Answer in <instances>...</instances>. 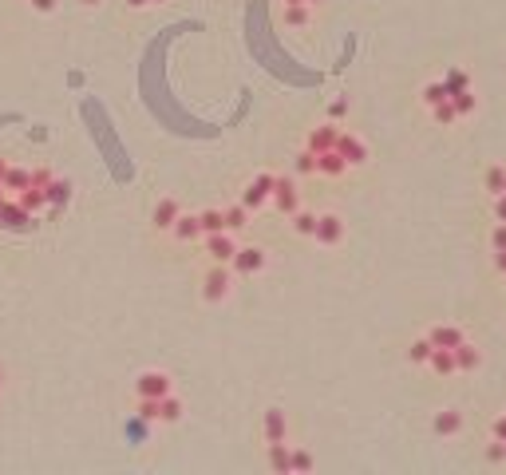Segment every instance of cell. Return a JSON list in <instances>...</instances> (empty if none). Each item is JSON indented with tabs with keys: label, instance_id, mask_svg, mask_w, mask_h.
I'll return each instance as SVG.
<instances>
[{
	"label": "cell",
	"instance_id": "1",
	"mask_svg": "<svg viewBox=\"0 0 506 475\" xmlns=\"http://www.w3.org/2000/svg\"><path fill=\"white\" fill-rule=\"evenodd\" d=\"M234 265L226 262H210V270L202 273V301L206 305H222L229 294H234Z\"/></svg>",
	"mask_w": 506,
	"mask_h": 475
},
{
	"label": "cell",
	"instance_id": "2",
	"mask_svg": "<svg viewBox=\"0 0 506 475\" xmlns=\"http://www.w3.org/2000/svg\"><path fill=\"white\" fill-rule=\"evenodd\" d=\"M273 186H277V174H273V171H261V174H253V182H249L246 191H241V203H246L253 214H258V210H265V206L273 203Z\"/></svg>",
	"mask_w": 506,
	"mask_h": 475
},
{
	"label": "cell",
	"instance_id": "3",
	"mask_svg": "<svg viewBox=\"0 0 506 475\" xmlns=\"http://www.w3.org/2000/svg\"><path fill=\"white\" fill-rule=\"evenodd\" d=\"M167 392H174V380H170V373H162V368H147V373L135 376V396L162 400Z\"/></svg>",
	"mask_w": 506,
	"mask_h": 475
},
{
	"label": "cell",
	"instance_id": "4",
	"mask_svg": "<svg viewBox=\"0 0 506 475\" xmlns=\"http://www.w3.org/2000/svg\"><path fill=\"white\" fill-rule=\"evenodd\" d=\"M202 250H206L210 262H234V253H238V238H234V230H218V234H206L202 238Z\"/></svg>",
	"mask_w": 506,
	"mask_h": 475
},
{
	"label": "cell",
	"instance_id": "5",
	"mask_svg": "<svg viewBox=\"0 0 506 475\" xmlns=\"http://www.w3.org/2000/svg\"><path fill=\"white\" fill-rule=\"evenodd\" d=\"M273 210L285 214V218H293V214L301 210V191H297V182L285 179V174H277V186H273Z\"/></svg>",
	"mask_w": 506,
	"mask_h": 475
},
{
	"label": "cell",
	"instance_id": "6",
	"mask_svg": "<svg viewBox=\"0 0 506 475\" xmlns=\"http://www.w3.org/2000/svg\"><path fill=\"white\" fill-rule=\"evenodd\" d=\"M234 273L238 277H253V273H261L269 265V253L261 250V246H238V253H234Z\"/></svg>",
	"mask_w": 506,
	"mask_h": 475
},
{
	"label": "cell",
	"instance_id": "7",
	"mask_svg": "<svg viewBox=\"0 0 506 475\" xmlns=\"http://www.w3.org/2000/svg\"><path fill=\"white\" fill-rule=\"evenodd\" d=\"M344 234H348V226H344V218H340V214H320L313 242H317V246H328V250H337V246L344 242Z\"/></svg>",
	"mask_w": 506,
	"mask_h": 475
},
{
	"label": "cell",
	"instance_id": "8",
	"mask_svg": "<svg viewBox=\"0 0 506 475\" xmlns=\"http://www.w3.org/2000/svg\"><path fill=\"white\" fill-rule=\"evenodd\" d=\"M261 440L265 444H289V420L281 408H265V416H261Z\"/></svg>",
	"mask_w": 506,
	"mask_h": 475
},
{
	"label": "cell",
	"instance_id": "9",
	"mask_svg": "<svg viewBox=\"0 0 506 475\" xmlns=\"http://www.w3.org/2000/svg\"><path fill=\"white\" fill-rule=\"evenodd\" d=\"M337 151L348 159V167H364V162L372 159V151H368V143L360 139V135H352V131H340V139H337Z\"/></svg>",
	"mask_w": 506,
	"mask_h": 475
},
{
	"label": "cell",
	"instance_id": "10",
	"mask_svg": "<svg viewBox=\"0 0 506 475\" xmlns=\"http://www.w3.org/2000/svg\"><path fill=\"white\" fill-rule=\"evenodd\" d=\"M179 218H182L179 198H159V203H155V214H150V226H155L159 234H170Z\"/></svg>",
	"mask_w": 506,
	"mask_h": 475
},
{
	"label": "cell",
	"instance_id": "11",
	"mask_svg": "<svg viewBox=\"0 0 506 475\" xmlns=\"http://www.w3.org/2000/svg\"><path fill=\"white\" fill-rule=\"evenodd\" d=\"M431 432L439 435V440H451V435L463 432V412L459 408H443V412L431 416Z\"/></svg>",
	"mask_w": 506,
	"mask_h": 475
},
{
	"label": "cell",
	"instance_id": "12",
	"mask_svg": "<svg viewBox=\"0 0 506 475\" xmlns=\"http://www.w3.org/2000/svg\"><path fill=\"white\" fill-rule=\"evenodd\" d=\"M337 139H340V127H337V123H320V127H313V131H308L305 147H308V151H317V155H325V151H332V147H337Z\"/></svg>",
	"mask_w": 506,
	"mask_h": 475
},
{
	"label": "cell",
	"instance_id": "13",
	"mask_svg": "<svg viewBox=\"0 0 506 475\" xmlns=\"http://www.w3.org/2000/svg\"><path fill=\"white\" fill-rule=\"evenodd\" d=\"M170 238H174V242H202V238H206V230H202V218L198 214H182L179 222H174V230H170Z\"/></svg>",
	"mask_w": 506,
	"mask_h": 475
},
{
	"label": "cell",
	"instance_id": "14",
	"mask_svg": "<svg viewBox=\"0 0 506 475\" xmlns=\"http://www.w3.org/2000/svg\"><path fill=\"white\" fill-rule=\"evenodd\" d=\"M352 171L348 167V159L332 147V151H325V155H317V174H325V179H344V174Z\"/></svg>",
	"mask_w": 506,
	"mask_h": 475
},
{
	"label": "cell",
	"instance_id": "15",
	"mask_svg": "<svg viewBox=\"0 0 506 475\" xmlns=\"http://www.w3.org/2000/svg\"><path fill=\"white\" fill-rule=\"evenodd\" d=\"M427 341L435 344V349H459V344L466 341V333L455 329V325H431V329H427Z\"/></svg>",
	"mask_w": 506,
	"mask_h": 475
},
{
	"label": "cell",
	"instance_id": "16",
	"mask_svg": "<svg viewBox=\"0 0 506 475\" xmlns=\"http://www.w3.org/2000/svg\"><path fill=\"white\" fill-rule=\"evenodd\" d=\"M265 459L277 475H293V447L289 444H265Z\"/></svg>",
	"mask_w": 506,
	"mask_h": 475
},
{
	"label": "cell",
	"instance_id": "17",
	"mask_svg": "<svg viewBox=\"0 0 506 475\" xmlns=\"http://www.w3.org/2000/svg\"><path fill=\"white\" fill-rule=\"evenodd\" d=\"M68 198H71V182L52 179V182H48V214H52V218H56V214L68 206Z\"/></svg>",
	"mask_w": 506,
	"mask_h": 475
},
{
	"label": "cell",
	"instance_id": "18",
	"mask_svg": "<svg viewBox=\"0 0 506 475\" xmlns=\"http://www.w3.org/2000/svg\"><path fill=\"white\" fill-rule=\"evenodd\" d=\"M427 368H431L435 376H455V373H459L455 349H435V353H431V361H427Z\"/></svg>",
	"mask_w": 506,
	"mask_h": 475
},
{
	"label": "cell",
	"instance_id": "19",
	"mask_svg": "<svg viewBox=\"0 0 506 475\" xmlns=\"http://www.w3.org/2000/svg\"><path fill=\"white\" fill-rule=\"evenodd\" d=\"M455 364H459V373H475V368H483V353L471 341H463L455 349Z\"/></svg>",
	"mask_w": 506,
	"mask_h": 475
},
{
	"label": "cell",
	"instance_id": "20",
	"mask_svg": "<svg viewBox=\"0 0 506 475\" xmlns=\"http://www.w3.org/2000/svg\"><path fill=\"white\" fill-rule=\"evenodd\" d=\"M317 222H320V214H313V210H305L301 206L293 218H289V226H293V234H301V238H313L317 234Z\"/></svg>",
	"mask_w": 506,
	"mask_h": 475
},
{
	"label": "cell",
	"instance_id": "21",
	"mask_svg": "<svg viewBox=\"0 0 506 475\" xmlns=\"http://www.w3.org/2000/svg\"><path fill=\"white\" fill-rule=\"evenodd\" d=\"M182 420V400L174 392H167L159 400V424H179Z\"/></svg>",
	"mask_w": 506,
	"mask_h": 475
},
{
	"label": "cell",
	"instance_id": "22",
	"mask_svg": "<svg viewBox=\"0 0 506 475\" xmlns=\"http://www.w3.org/2000/svg\"><path fill=\"white\" fill-rule=\"evenodd\" d=\"M249 214H253V210H249V206L241 203V198H238L234 206H226V230H234V234L246 230V226H249Z\"/></svg>",
	"mask_w": 506,
	"mask_h": 475
},
{
	"label": "cell",
	"instance_id": "23",
	"mask_svg": "<svg viewBox=\"0 0 506 475\" xmlns=\"http://www.w3.org/2000/svg\"><path fill=\"white\" fill-rule=\"evenodd\" d=\"M285 24L289 28H308L313 24V4H285Z\"/></svg>",
	"mask_w": 506,
	"mask_h": 475
},
{
	"label": "cell",
	"instance_id": "24",
	"mask_svg": "<svg viewBox=\"0 0 506 475\" xmlns=\"http://www.w3.org/2000/svg\"><path fill=\"white\" fill-rule=\"evenodd\" d=\"M483 186H486L490 198H495V194H506V167H486L483 171Z\"/></svg>",
	"mask_w": 506,
	"mask_h": 475
},
{
	"label": "cell",
	"instance_id": "25",
	"mask_svg": "<svg viewBox=\"0 0 506 475\" xmlns=\"http://www.w3.org/2000/svg\"><path fill=\"white\" fill-rule=\"evenodd\" d=\"M431 353H435V344L427 341V333L407 344V361H411V364H427V361H431Z\"/></svg>",
	"mask_w": 506,
	"mask_h": 475
},
{
	"label": "cell",
	"instance_id": "26",
	"mask_svg": "<svg viewBox=\"0 0 506 475\" xmlns=\"http://www.w3.org/2000/svg\"><path fill=\"white\" fill-rule=\"evenodd\" d=\"M419 100H423V107H427V112H431L435 103L451 100V91H447V83H443V80H435V83H427V88L419 91Z\"/></svg>",
	"mask_w": 506,
	"mask_h": 475
},
{
	"label": "cell",
	"instance_id": "27",
	"mask_svg": "<svg viewBox=\"0 0 506 475\" xmlns=\"http://www.w3.org/2000/svg\"><path fill=\"white\" fill-rule=\"evenodd\" d=\"M431 119H435L439 127H455V123H459V112H455V103H451V100L435 103V107H431Z\"/></svg>",
	"mask_w": 506,
	"mask_h": 475
},
{
	"label": "cell",
	"instance_id": "28",
	"mask_svg": "<svg viewBox=\"0 0 506 475\" xmlns=\"http://www.w3.org/2000/svg\"><path fill=\"white\" fill-rule=\"evenodd\" d=\"M451 103H455L459 119H466V115H475V107H478L475 91H455V95H451Z\"/></svg>",
	"mask_w": 506,
	"mask_h": 475
},
{
	"label": "cell",
	"instance_id": "29",
	"mask_svg": "<svg viewBox=\"0 0 506 475\" xmlns=\"http://www.w3.org/2000/svg\"><path fill=\"white\" fill-rule=\"evenodd\" d=\"M443 83H447V91H451V95H455V91H471V76H466L463 68H451L443 76Z\"/></svg>",
	"mask_w": 506,
	"mask_h": 475
},
{
	"label": "cell",
	"instance_id": "30",
	"mask_svg": "<svg viewBox=\"0 0 506 475\" xmlns=\"http://www.w3.org/2000/svg\"><path fill=\"white\" fill-rule=\"evenodd\" d=\"M198 218H202V230H206V234L226 230V210H202Z\"/></svg>",
	"mask_w": 506,
	"mask_h": 475
},
{
	"label": "cell",
	"instance_id": "31",
	"mask_svg": "<svg viewBox=\"0 0 506 475\" xmlns=\"http://www.w3.org/2000/svg\"><path fill=\"white\" fill-rule=\"evenodd\" d=\"M293 171L297 174H317V151H297V159H293Z\"/></svg>",
	"mask_w": 506,
	"mask_h": 475
},
{
	"label": "cell",
	"instance_id": "32",
	"mask_svg": "<svg viewBox=\"0 0 506 475\" xmlns=\"http://www.w3.org/2000/svg\"><path fill=\"white\" fill-rule=\"evenodd\" d=\"M486 459L490 464H506V440H490L486 444Z\"/></svg>",
	"mask_w": 506,
	"mask_h": 475
},
{
	"label": "cell",
	"instance_id": "33",
	"mask_svg": "<svg viewBox=\"0 0 506 475\" xmlns=\"http://www.w3.org/2000/svg\"><path fill=\"white\" fill-rule=\"evenodd\" d=\"M293 471H313V455L305 447H293Z\"/></svg>",
	"mask_w": 506,
	"mask_h": 475
},
{
	"label": "cell",
	"instance_id": "34",
	"mask_svg": "<svg viewBox=\"0 0 506 475\" xmlns=\"http://www.w3.org/2000/svg\"><path fill=\"white\" fill-rule=\"evenodd\" d=\"M490 250H506V222L490 226Z\"/></svg>",
	"mask_w": 506,
	"mask_h": 475
},
{
	"label": "cell",
	"instance_id": "35",
	"mask_svg": "<svg viewBox=\"0 0 506 475\" xmlns=\"http://www.w3.org/2000/svg\"><path fill=\"white\" fill-rule=\"evenodd\" d=\"M490 218H495V222H506V194H495V198H490Z\"/></svg>",
	"mask_w": 506,
	"mask_h": 475
},
{
	"label": "cell",
	"instance_id": "36",
	"mask_svg": "<svg viewBox=\"0 0 506 475\" xmlns=\"http://www.w3.org/2000/svg\"><path fill=\"white\" fill-rule=\"evenodd\" d=\"M344 115H348V100H332V103H328V119H332V123H340Z\"/></svg>",
	"mask_w": 506,
	"mask_h": 475
},
{
	"label": "cell",
	"instance_id": "37",
	"mask_svg": "<svg viewBox=\"0 0 506 475\" xmlns=\"http://www.w3.org/2000/svg\"><path fill=\"white\" fill-rule=\"evenodd\" d=\"M32 12H40V16H52V12L60 8V0H28Z\"/></svg>",
	"mask_w": 506,
	"mask_h": 475
},
{
	"label": "cell",
	"instance_id": "38",
	"mask_svg": "<svg viewBox=\"0 0 506 475\" xmlns=\"http://www.w3.org/2000/svg\"><path fill=\"white\" fill-rule=\"evenodd\" d=\"M490 440H506V416L490 420Z\"/></svg>",
	"mask_w": 506,
	"mask_h": 475
},
{
	"label": "cell",
	"instance_id": "39",
	"mask_svg": "<svg viewBox=\"0 0 506 475\" xmlns=\"http://www.w3.org/2000/svg\"><path fill=\"white\" fill-rule=\"evenodd\" d=\"M495 270L506 277V250H495Z\"/></svg>",
	"mask_w": 506,
	"mask_h": 475
},
{
	"label": "cell",
	"instance_id": "40",
	"mask_svg": "<svg viewBox=\"0 0 506 475\" xmlns=\"http://www.w3.org/2000/svg\"><path fill=\"white\" fill-rule=\"evenodd\" d=\"M123 4H127V8H135V12H139V8H150V0H123Z\"/></svg>",
	"mask_w": 506,
	"mask_h": 475
},
{
	"label": "cell",
	"instance_id": "41",
	"mask_svg": "<svg viewBox=\"0 0 506 475\" xmlns=\"http://www.w3.org/2000/svg\"><path fill=\"white\" fill-rule=\"evenodd\" d=\"M103 0H80V8H100Z\"/></svg>",
	"mask_w": 506,
	"mask_h": 475
},
{
	"label": "cell",
	"instance_id": "42",
	"mask_svg": "<svg viewBox=\"0 0 506 475\" xmlns=\"http://www.w3.org/2000/svg\"><path fill=\"white\" fill-rule=\"evenodd\" d=\"M285 4H308V0H285Z\"/></svg>",
	"mask_w": 506,
	"mask_h": 475
},
{
	"label": "cell",
	"instance_id": "43",
	"mask_svg": "<svg viewBox=\"0 0 506 475\" xmlns=\"http://www.w3.org/2000/svg\"><path fill=\"white\" fill-rule=\"evenodd\" d=\"M0 388H4V368H0Z\"/></svg>",
	"mask_w": 506,
	"mask_h": 475
},
{
	"label": "cell",
	"instance_id": "44",
	"mask_svg": "<svg viewBox=\"0 0 506 475\" xmlns=\"http://www.w3.org/2000/svg\"><path fill=\"white\" fill-rule=\"evenodd\" d=\"M308 4H325V0H308Z\"/></svg>",
	"mask_w": 506,
	"mask_h": 475
},
{
	"label": "cell",
	"instance_id": "45",
	"mask_svg": "<svg viewBox=\"0 0 506 475\" xmlns=\"http://www.w3.org/2000/svg\"><path fill=\"white\" fill-rule=\"evenodd\" d=\"M150 4H167V0H150Z\"/></svg>",
	"mask_w": 506,
	"mask_h": 475
}]
</instances>
